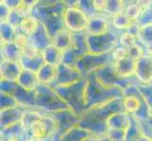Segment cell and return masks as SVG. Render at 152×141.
Here are the masks:
<instances>
[{
    "label": "cell",
    "mask_w": 152,
    "mask_h": 141,
    "mask_svg": "<svg viewBox=\"0 0 152 141\" xmlns=\"http://www.w3.org/2000/svg\"><path fill=\"white\" fill-rule=\"evenodd\" d=\"M71 49L77 56V59L88 53V45L85 32L74 34V43H73Z\"/></svg>",
    "instance_id": "obj_25"
},
{
    "label": "cell",
    "mask_w": 152,
    "mask_h": 141,
    "mask_svg": "<svg viewBox=\"0 0 152 141\" xmlns=\"http://www.w3.org/2000/svg\"><path fill=\"white\" fill-rule=\"evenodd\" d=\"M120 33L121 32L112 28L108 32L101 35L86 34L88 53L96 55L112 53L119 45L118 40Z\"/></svg>",
    "instance_id": "obj_4"
},
{
    "label": "cell",
    "mask_w": 152,
    "mask_h": 141,
    "mask_svg": "<svg viewBox=\"0 0 152 141\" xmlns=\"http://www.w3.org/2000/svg\"><path fill=\"white\" fill-rule=\"evenodd\" d=\"M58 68L57 80L52 87H64L69 86L74 83L80 81L84 78L80 71L77 69L76 65H69L61 63Z\"/></svg>",
    "instance_id": "obj_8"
},
{
    "label": "cell",
    "mask_w": 152,
    "mask_h": 141,
    "mask_svg": "<svg viewBox=\"0 0 152 141\" xmlns=\"http://www.w3.org/2000/svg\"><path fill=\"white\" fill-rule=\"evenodd\" d=\"M39 25H40V21L36 17H34L33 15H30V16H27L22 20V22L20 24V27L18 28L21 31H23L24 33L30 36L37 29Z\"/></svg>",
    "instance_id": "obj_29"
},
{
    "label": "cell",
    "mask_w": 152,
    "mask_h": 141,
    "mask_svg": "<svg viewBox=\"0 0 152 141\" xmlns=\"http://www.w3.org/2000/svg\"><path fill=\"white\" fill-rule=\"evenodd\" d=\"M52 44V37L48 28L44 24L40 22L39 27L34 31L32 35L29 36V45L40 51H43L46 47Z\"/></svg>",
    "instance_id": "obj_14"
},
{
    "label": "cell",
    "mask_w": 152,
    "mask_h": 141,
    "mask_svg": "<svg viewBox=\"0 0 152 141\" xmlns=\"http://www.w3.org/2000/svg\"><path fill=\"white\" fill-rule=\"evenodd\" d=\"M94 134L90 131L82 128L80 125L71 128L67 132L57 137L56 141H84L87 137H91Z\"/></svg>",
    "instance_id": "obj_21"
},
{
    "label": "cell",
    "mask_w": 152,
    "mask_h": 141,
    "mask_svg": "<svg viewBox=\"0 0 152 141\" xmlns=\"http://www.w3.org/2000/svg\"><path fill=\"white\" fill-rule=\"evenodd\" d=\"M129 56V51L127 48H124L122 46H117L113 52H112V57H113V61L117 62L119 60H121L125 57Z\"/></svg>",
    "instance_id": "obj_37"
},
{
    "label": "cell",
    "mask_w": 152,
    "mask_h": 141,
    "mask_svg": "<svg viewBox=\"0 0 152 141\" xmlns=\"http://www.w3.org/2000/svg\"><path fill=\"white\" fill-rule=\"evenodd\" d=\"M86 83L87 78L84 77L83 79L69 86L53 87L71 110L80 117L88 110L85 103Z\"/></svg>",
    "instance_id": "obj_2"
},
{
    "label": "cell",
    "mask_w": 152,
    "mask_h": 141,
    "mask_svg": "<svg viewBox=\"0 0 152 141\" xmlns=\"http://www.w3.org/2000/svg\"><path fill=\"white\" fill-rule=\"evenodd\" d=\"M135 78L140 85H150L152 82V56L146 53L136 61Z\"/></svg>",
    "instance_id": "obj_10"
},
{
    "label": "cell",
    "mask_w": 152,
    "mask_h": 141,
    "mask_svg": "<svg viewBox=\"0 0 152 141\" xmlns=\"http://www.w3.org/2000/svg\"><path fill=\"white\" fill-rule=\"evenodd\" d=\"M132 115L125 111H119L113 113L106 121V126L108 131H125L128 132L132 125Z\"/></svg>",
    "instance_id": "obj_12"
},
{
    "label": "cell",
    "mask_w": 152,
    "mask_h": 141,
    "mask_svg": "<svg viewBox=\"0 0 152 141\" xmlns=\"http://www.w3.org/2000/svg\"><path fill=\"white\" fill-rule=\"evenodd\" d=\"M34 91L36 97L35 108L39 111L54 114L64 110H71L53 87L40 85Z\"/></svg>",
    "instance_id": "obj_3"
},
{
    "label": "cell",
    "mask_w": 152,
    "mask_h": 141,
    "mask_svg": "<svg viewBox=\"0 0 152 141\" xmlns=\"http://www.w3.org/2000/svg\"><path fill=\"white\" fill-rule=\"evenodd\" d=\"M118 43H119V46H122L124 48L129 49V47H132V45L139 43V41L135 35L132 34L129 31H123L119 35Z\"/></svg>",
    "instance_id": "obj_31"
},
{
    "label": "cell",
    "mask_w": 152,
    "mask_h": 141,
    "mask_svg": "<svg viewBox=\"0 0 152 141\" xmlns=\"http://www.w3.org/2000/svg\"><path fill=\"white\" fill-rule=\"evenodd\" d=\"M58 66L45 63L36 72L40 82V85L52 86L55 84L58 74Z\"/></svg>",
    "instance_id": "obj_18"
},
{
    "label": "cell",
    "mask_w": 152,
    "mask_h": 141,
    "mask_svg": "<svg viewBox=\"0 0 152 141\" xmlns=\"http://www.w3.org/2000/svg\"><path fill=\"white\" fill-rule=\"evenodd\" d=\"M85 103L88 109L101 106L118 98H123L124 90L110 88L100 84L93 74L86 76Z\"/></svg>",
    "instance_id": "obj_1"
},
{
    "label": "cell",
    "mask_w": 152,
    "mask_h": 141,
    "mask_svg": "<svg viewBox=\"0 0 152 141\" xmlns=\"http://www.w3.org/2000/svg\"><path fill=\"white\" fill-rule=\"evenodd\" d=\"M24 107L10 108L6 110H2L0 113V122H1V130L7 129L14 126L18 123H21L22 118L25 112Z\"/></svg>",
    "instance_id": "obj_15"
},
{
    "label": "cell",
    "mask_w": 152,
    "mask_h": 141,
    "mask_svg": "<svg viewBox=\"0 0 152 141\" xmlns=\"http://www.w3.org/2000/svg\"><path fill=\"white\" fill-rule=\"evenodd\" d=\"M134 23H135L134 21L125 12L111 18L112 28L118 31V32H123V31L129 30L132 27V25Z\"/></svg>",
    "instance_id": "obj_24"
},
{
    "label": "cell",
    "mask_w": 152,
    "mask_h": 141,
    "mask_svg": "<svg viewBox=\"0 0 152 141\" xmlns=\"http://www.w3.org/2000/svg\"><path fill=\"white\" fill-rule=\"evenodd\" d=\"M42 55H43L45 63H48L55 66H59L62 63L64 52L58 49L57 47L53 46L52 44L42 51Z\"/></svg>",
    "instance_id": "obj_23"
},
{
    "label": "cell",
    "mask_w": 152,
    "mask_h": 141,
    "mask_svg": "<svg viewBox=\"0 0 152 141\" xmlns=\"http://www.w3.org/2000/svg\"><path fill=\"white\" fill-rule=\"evenodd\" d=\"M137 39L146 50L152 48V24L140 27Z\"/></svg>",
    "instance_id": "obj_28"
},
{
    "label": "cell",
    "mask_w": 152,
    "mask_h": 141,
    "mask_svg": "<svg viewBox=\"0 0 152 141\" xmlns=\"http://www.w3.org/2000/svg\"><path fill=\"white\" fill-rule=\"evenodd\" d=\"M17 85L28 91H34L40 86V82L36 72L23 70L16 81Z\"/></svg>",
    "instance_id": "obj_19"
},
{
    "label": "cell",
    "mask_w": 152,
    "mask_h": 141,
    "mask_svg": "<svg viewBox=\"0 0 152 141\" xmlns=\"http://www.w3.org/2000/svg\"><path fill=\"white\" fill-rule=\"evenodd\" d=\"M112 29L111 18L104 13H96L89 19L86 34L89 35H101Z\"/></svg>",
    "instance_id": "obj_11"
},
{
    "label": "cell",
    "mask_w": 152,
    "mask_h": 141,
    "mask_svg": "<svg viewBox=\"0 0 152 141\" xmlns=\"http://www.w3.org/2000/svg\"><path fill=\"white\" fill-rule=\"evenodd\" d=\"M107 134L113 141H127V132L125 131H108Z\"/></svg>",
    "instance_id": "obj_38"
},
{
    "label": "cell",
    "mask_w": 152,
    "mask_h": 141,
    "mask_svg": "<svg viewBox=\"0 0 152 141\" xmlns=\"http://www.w3.org/2000/svg\"><path fill=\"white\" fill-rule=\"evenodd\" d=\"M99 137H98V135L93 134V135H91V137H87L84 141H100V139H99Z\"/></svg>",
    "instance_id": "obj_41"
},
{
    "label": "cell",
    "mask_w": 152,
    "mask_h": 141,
    "mask_svg": "<svg viewBox=\"0 0 152 141\" xmlns=\"http://www.w3.org/2000/svg\"><path fill=\"white\" fill-rule=\"evenodd\" d=\"M24 50L21 49L15 43H1L2 59L19 62Z\"/></svg>",
    "instance_id": "obj_22"
},
{
    "label": "cell",
    "mask_w": 152,
    "mask_h": 141,
    "mask_svg": "<svg viewBox=\"0 0 152 141\" xmlns=\"http://www.w3.org/2000/svg\"><path fill=\"white\" fill-rule=\"evenodd\" d=\"M1 32V43H13L17 35L18 28L14 27L8 22H1L0 25Z\"/></svg>",
    "instance_id": "obj_27"
},
{
    "label": "cell",
    "mask_w": 152,
    "mask_h": 141,
    "mask_svg": "<svg viewBox=\"0 0 152 141\" xmlns=\"http://www.w3.org/2000/svg\"><path fill=\"white\" fill-rule=\"evenodd\" d=\"M73 43H74V33L66 28L60 30L52 37V45L62 52L71 49Z\"/></svg>",
    "instance_id": "obj_17"
},
{
    "label": "cell",
    "mask_w": 152,
    "mask_h": 141,
    "mask_svg": "<svg viewBox=\"0 0 152 141\" xmlns=\"http://www.w3.org/2000/svg\"><path fill=\"white\" fill-rule=\"evenodd\" d=\"M1 22H7L8 21V18L10 16V9L6 4L4 3V1L2 0L1 2Z\"/></svg>",
    "instance_id": "obj_39"
},
{
    "label": "cell",
    "mask_w": 152,
    "mask_h": 141,
    "mask_svg": "<svg viewBox=\"0 0 152 141\" xmlns=\"http://www.w3.org/2000/svg\"><path fill=\"white\" fill-rule=\"evenodd\" d=\"M64 27L74 34L85 32L90 17L80 8L66 7L62 14Z\"/></svg>",
    "instance_id": "obj_7"
},
{
    "label": "cell",
    "mask_w": 152,
    "mask_h": 141,
    "mask_svg": "<svg viewBox=\"0 0 152 141\" xmlns=\"http://www.w3.org/2000/svg\"><path fill=\"white\" fill-rule=\"evenodd\" d=\"M107 0H94V7L96 13H104Z\"/></svg>",
    "instance_id": "obj_40"
},
{
    "label": "cell",
    "mask_w": 152,
    "mask_h": 141,
    "mask_svg": "<svg viewBox=\"0 0 152 141\" xmlns=\"http://www.w3.org/2000/svg\"><path fill=\"white\" fill-rule=\"evenodd\" d=\"M55 118L59 128V134L58 137L67 132L71 128L77 126L80 122V116H77L72 110H64L52 114Z\"/></svg>",
    "instance_id": "obj_13"
},
{
    "label": "cell",
    "mask_w": 152,
    "mask_h": 141,
    "mask_svg": "<svg viewBox=\"0 0 152 141\" xmlns=\"http://www.w3.org/2000/svg\"><path fill=\"white\" fill-rule=\"evenodd\" d=\"M113 63V61L112 53L101 55L87 53L77 60L76 66L80 71L83 76L86 77L92 74L93 72H95L98 69H100V68Z\"/></svg>",
    "instance_id": "obj_6"
},
{
    "label": "cell",
    "mask_w": 152,
    "mask_h": 141,
    "mask_svg": "<svg viewBox=\"0 0 152 141\" xmlns=\"http://www.w3.org/2000/svg\"><path fill=\"white\" fill-rule=\"evenodd\" d=\"M0 71H1V81L16 82L21 72L23 71V68L20 62L1 59Z\"/></svg>",
    "instance_id": "obj_16"
},
{
    "label": "cell",
    "mask_w": 152,
    "mask_h": 141,
    "mask_svg": "<svg viewBox=\"0 0 152 141\" xmlns=\"http://www.w3.org/2000/svg\"><path fill=\"white\" fill-rule=\"evenodd\" d=\"M25 17L21 14L17 9H12L10 10V16L8 18L7 22L10 23L12 25H13L14 27L18 28L20 27V24L22 22V20Z\"/></svg>",
    "instance_id": "obj_36"
},
{
    "label": "cell",
    "mask_w": 152,
    "mask_h": 141,
    "mask_svg": "<svg viewBox=\"0 0 152 141\" xmlns=\"http://www.w3.org/2000/svg\"><path fill=\"white\" fill-rule=\"evenodd\" d=\"M19 62L23 70H28L33 72H37L40 68L45 64L42 51L34 48L31 45H28L24 50Z\"/></svg>",
    "instance_id": "obj_9"
},
{
    "label": "cell",
    "mask_w": 152,
    "mask_h": 141,
    "mask_svg": "<svg viewBox=\"0 0 152 141\" xmlns=\"http://www.w3.org/2000/svg\"><path fill=\"white\" fill-rule=\"evenodd\" d=\"M0 100H1V111L6 110V109H10V108L23 107L20 104V103L16 100V98L13 95H12V94L1 91Z\"/></svg>",
    "instance_id": "obj_30"
},
{
    "label": "cell",
    "mask_w": 152,
    "mask_h": 141,
    "mask_svg": "<svg viewBox=\"0 0 152 141\" xmlns=\"http://www.w3.org/2000/svg\"><path fill=\"white\" fill-rule=\"evenodd\" d=\"M128 51H129V56L134 61H138L146 54V49L140 43H137L132 47H129Z\"/></svg>",
    "instance_id": "obj_32"
},
{
    "label": "cell",
    "mask_w": 152,
    "mask_h": 141,
    "mask_svg": "<svg viewBox=\"0 0 152 141\" xmlns=\"http://www.w3.org/2000/svg\"><path fill=\"white\" fill-rule=\"evenodd\" d=\"M135 23H137V25L140 27L151 25L152 24V7L145 9L144 12L141 13V15Z\"/></svg>",
    "instance_id": "obj_33"
},
{
    "label": "cell",
    "mask_w": 152,
    "mask_h": 141,
    "mask_svg": "<svg viewBox=\"0 0 152 141\" xmlns=\"http://www.w3.org/2000/svg\"><path fill=\"white\" fill-rule=\"evenodd\" d=\"M77 7L82 9L89 17H91L94 14L96 13L95 7H94V0L93 1H88V0H86V1H84V0H78L77 2Z\"/></svg>",
    "instance_id": "obj_34"
},
{
    "label": "cell",
    "mask_w": 152,
    "mask_h": 141,
    "mask_svg": "<svg viewBox=\"0 0 152 141\" xmlns=\"http://www.w3.org/2000/svg\"><path fill=\"white\" fill-rule=\"evenodd\" d=\"M114 69L119 76L123 78H132L135 77L136 61L130 59L129 56L119 60L113 63Z\"/></svg>",
    "instance_id": "obj_20"
},
{
    "label": "cell",
    "mask_w": 152,
    "mask_h": 141,
    "mask_svg": "<svg viewBox=\"0 0 152 141\" xmlns=\"http://www.w3.org/2000/svg\"><path fill=\"white\" fill-rule=\"evenodd\" d=\"M92 74L100 84L110 88H122L125 90L129 86L138 83L135 77L123 78L119 76L114 69L113 63L100 68Z\"/></svg>",
    "instance_id": "obj_5"
},
{
    "label": "cell",
    "mask_w": 152,
    "mask_h": 141,
    "mask_svg": "<svg viewBox=\"0 0 152 141\" xmlns=\"http://www.w3.org/2000/svg\"><path fill=\"white\" fill-rule=\"evenodd\" d=\"M126 1L123 0H107L106 8L104 10V14L108 17L112 18L115 15L125 12Z\"/></svg>",
    "instance_id": "obj_26"
},
{
    "label": "cell",
    "mask_w": 152,
    "mask_h": 141,
    "mask_svg": "<svg viewBox=\"0 0 152 141\" xmlns=\"http://www.w3.org/2000/svg\"><path fill=\"white\" fill-rule=\"evenodd\" d=\"M14 43L16 45H18L21 49L25 50L29 45V36L21 31L19 28L17 30V35L15 37Z\"/></svg>",
    "instance_id": "obj_35"
}]
</instances>
